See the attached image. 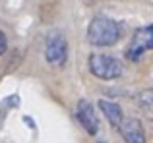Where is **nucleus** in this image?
Here are the masks:
<instances>
[{"mask_svg":"<svg viewBox=\"0 0 153 143\" xmlns=\"http://www.w3.org/2000/svg\"><path fill=\"white\" fill-rule=\"evenodd\" d=\"M122 27L118 21L105 15H97L87 25V41L93 46H112L118 43Z\"/></svg>","mask_w":153,"mask_h":143,"instance_id":"obj_1","label":"nucleus"},{"mask_svg":"<svg viewBox=\"0 0 153 143\" xmlns=\"http://www.w3.org/2000/svg\"><path fill=\"white\" fill-rule=\"evenodd\" d=\"M89 72L95 75L97 79H105V81H111L116 79L124 74V66L118 58L111 56V54H91L89 60Z\"/></svg>","mask_w":153,"mask_h":143,"instance_id":"obj_2","label":"nucleus"},{"mask_svg":"<svg viewBox=\"0 0 153 143\" xmlns=\"http://www.w3.org/2000/svg\"><path fill=\"white\" fill-rule=\"evenodd\" d=\"M68 56V41L60 29H52L45 41V58L51 66H62Z\"/></svg>","mask_w":153,"mask_h":143,"instance_id":"obj_3","label":"nucleus"},{"mask_svg":"<svg viewBox=\"0 0 153 143\" xmlns=\"http://www.w3.org/2000/svg\"><path fill=\"white\" fill-rule=\"evenodd\" d=\"M153 49V27L151 25H146V27H140L138 31L134 33L132 37V43L128 45L126 49V56L130 60H140L143 52Z\"/></svg>","mask_w":153,"mask_h":143,"instance_id":"obj_4","label":"nucleus"},{"mask_svg":"<svg viewBox=\"0 0 153 143\" xmlns=\"http://www.w3.org/2000/svg\"><path fill=\"white\" fill-rule=\"evenodd\" d=\"M76 116H78L79 124L85 128V132H87V133L95 136V133L99 132V120H97V114H95V108H93V105H91L89 101L82 99V101L78 102V106H76Z\"/></svg>","mask_w":153,"mask_h":143,"instance_id":"obj_5","label":"nucleus"},{"mask_svg":"<svg viewBox=\"0 0 153 143\" xmlns=\"http://www.w3.org/2000/svg\"><path fill=\"white\" fill-rule=\"evenodd\" d=\"M118 130L126 143H146V132L138 118H122Z\"/></svg>","mask_w":153,"mask_h":143,"instance_id":"obj_6","label":"nucleus"},{"mask_svg":"<svg viewBox=\"0 0 153 143\" xmlns=\"http://www.w3.org/2000/svg\"><path fill=\"white\" fill-rule=\"evenodd\" d=\"M99 108L103 110V114L107 116V120L111 122L112 126H118L120 122H122V108H120L116 102H112V101H107V99H101L99 101Z\"/></svg>","mask_w":153,"mask_h":143,"instance_id":"obj_7","label":"nucleus"},{"mask_svg":"<svg viewBox=\"0 0 153 143\" xmlns=\"http://www.w3.org/2000/svg\"><path fill=\"white\" fill-rule=\"evenodd\" d=\"M138 105L142 106L146 112H151V106H153V93L149 89H146L143 93L138 95Z\"/></svg>","mask_w":153,"mask_h":143,"instance_id":"obj_8","label":"nucleus"},{"mask_svg":"<svg viewBox=\"0 0 153 143\" xmlns=\"http://www.w3.org/2000/svg\"><path fill=\"white\" fill-rule=\"evenodd\" d=\"M6 49H8V41H6V35L0 31V54H4L6 52Z\"/></svg>","mask_w":153,"mask_h":143,"instance_id":"obj_9","label":"nucleus"},{"mask_svg":"<svg viewBox=\"0 0 153 143\" xmlns=\"http://www.w3.org/2000/svg\"><path fill=\"white\" fill-rule=\"evenodd\" d=\"M87 2H89V4H93V2H97V0H87Z\"/></svg>","mask_w":153,"mask_h":143,"instance_id":"obj_10","label":"nucleus"},{"mask_svg":"<svg viewBox=\"0 0 153 143\" xmlns=\"http://www.w3.org/2000/svg\"><path fill=\"white\" fill-rule=\"evenodd\" d=\"M99 143H105V141H99Z\"/></svg>","mask_w":153,"mask_h":143,"instance_id":"obj_11","label":"nucleus"}]
</instances>
